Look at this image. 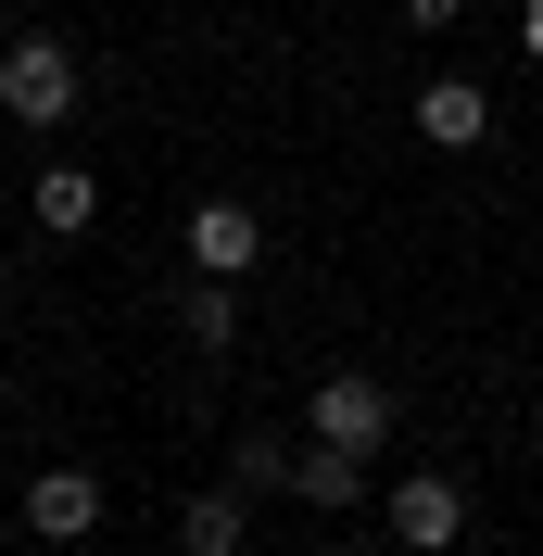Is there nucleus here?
Returning <instances> with one entry per match:
<instances>
[{
    "mask_svg": "<svg viewBox=\"0 0 543 556\" xmlns=\"http://www.w3.org/2000/svg\"><path fill=\"white\" fill-rule=\"evenodd\" d=\"M177 329H190V342H203V367H215V354L240 342V291H228V278H190V304H177Z\"/></svg>",
    "mask_w": 543,
    "mask_h": 556,
    "instance_id": "10",
    "label": "nucleus"
},
{
    "mask_svg": "<svg viewBox=\"0 0 543 556\" xmlns=\"http://www.w3.org/2000/svg\"><path fill=\"white\" fill-rule=\"evenodd\" d=\"M76 102H89V64H76V38H51V26L0 38V114H13V127H64Z\"/></svg>",
    "mask_w": 543,
    "mask_h": 556,
    "instance_id": "1",
    "label": "nucleus"
},
{
    "mask_svg": "<svg viewBox=\"0 0 543 556\" xmlns=\"http://www.w3.org/2000/svg\"><path fill=\"white\" fill-rule=\"evenodd\" d=\"M177 241H190V278H240L253 253H266V215L215 190V203H190V228H177Z\"/></svg>",
    "mask_w": 543,
    "mask_h": 556,
    "instance_id": "5",
    "label": "nucleus"
},
{
    "mask_svg": "<svg viewBox=\"0 0 543 556\" xmlns=\"http://www.w3.org/2000/svg\"><path fill=\"white\" fill-rule=\"evenodd\" d=\"M518 51H531V64H543V0H518Z\"/></svg>",
    "mask_w": 543,
    "mask_h": 556,
    "instance_id": "13",
    "label": "nucleus"
},
{
    "mask_svg": "<svg viewBox=\"0 0 543 556\" xmlns=\"http://www.w3.org/2000/svg\"><path fill=\"white\" fill-rule=\"evenodd\" d=\"M26 215H38V228H51V241H76V228H89V215H102V177H89V165H38V190H26Z\"/></svg>",
    "mask_w": 543,
    "mask_h": 556,
    "instance_id": "9",
    "label": "nucleus"
},
{
    "mask_svg": "<svg viewBox=\"0 0 543 556\" xmlns=\"http://www.w3.org/2000/svg\"><path fill=\"white\" fill-rule=\"evenodd\" d=\"M102 506H114L102 468H38V481H26V531H38V544H89Z\"/></svg>",
    "mask_w": 543,
    "mask_h": 556,
    "instance_id": "4",
    "label": "nucleus"
},
{
    "mask_svg": "<svg viewBox=\"0 0 543 556\" xmlns=\"http://www.w3.org/2000/svg\"><path fill=\"white\" fill-rule=\"evenodd\" d=\"M392 13H405V26L430 38V26H455V13H468V0H392Z\"/></svg>",
    "mask_w": 543,
    "mask_h": 556,
    "instance_id": "12",
    "label": "nucleus"
},
{
    "mask_svg": "<svg viewBox=\"0 0 543 556\" xmlns=\"http://www.w3.org/2000/svg\"><path fill=\"white\" fill-rule=\"evenodd\" d=\"M240 544H253V493L240 481H215V493L177 506V556H240Z\"/></svg>",
    "mask_w": 543,
    "mask_h": 556,
    "instance_id": "8",
    "label": "nucleus"
},
{
    "mask_svg": "<svg viewBox=\"0 0 543 556\" xmlns=\"http://www.w3.org/2000/svg\"><path fill=\"white\" fill-rule=\"evenodd\" d=\"M291 506H316V519H341V506H367V455H341V443H291Z\"/></svg>",
    "mask_w": 543,
    "mask_h": 556,
    "instance_id": "7",
    "label": "nucleus"
},
{
    "mask_svg": "<svg viewBox=\"0 0 543 556\" xmlns=\"http://www.w3.org/2000/svg\"><path fill=\"white\" fill-rule=\"evenodd\" d=\"M405 127L430 139V152H480V139H493V89H480V76H430L405 102Z\"/></svg>",
    "mask_w": 543,
    "mask_h": 556,
    "instance_id": "6",
    "label": "nucleus"
},
{
    "mask_svg": "<svg viewBox=\"0 0 543 556\" xmlns=\"http://www.w3.org/2000/svg\"><path fill=\"white\" fill-rule=\"evenodd\" d=\"M228 481L240 493H291V443L278 430H228Z\"/></svg>",
    "mask_w": 543,
    "mask_h": 556,
    "instance_id": "11",
    "label": "nucleus"
},
{
    "mask_svg": "<svg viewBox=\"0 0 543 556\" xmlns=\"http://www.w3.org/2000/svg\"><path fill=\"white\" fill-rule=\"evenodd\" d=\"M304 430H316V443H341V455H379L392 430H405V405H392V380L341 367V380H316V392H304Z\"/></svg>",
    "mask_w": 543,
    "mask_h": 556,
    "instance_id": "2",
    "label": "nucleus"
},
{
    "mask_svg": "<svg viewBox=\"0 0 543 556\" xmlns=\"http://www.w3.org/2000/svg\"><path fill=\"white\" fill-rule=\"evenodd\" d=\"M379 556H430V544H379Z\"/></svg>",
    "mask_w": 543,
    "mask_h": 556,
    "instance_id": "14",
    "label": "nucleus"
},
{
    "mask_svg": "<svg viewBox=\"0 0 543 556\" xmlns=\"http://www.w3.org/2000/svg\"><path fill=\"white\" fill-rule=\"evenodd\" d=\"M455 531H468V481H455V468H405V481H392V544L455 556Z\"/></svg>",
    "mask_w": 543,
    "mask_h": 556,
    "instance_id": "3",
    "label": "nucleus"
},
{
    "mask_svg": "<svg viewBox=\"0 0 543 556\" xmlns=\"http://www.w3.org/2000/svg\"><path fill=\"white\" fill-rule=\"evenodd\" d=\"M51 556H76V544H51Z\"/></svg>",
    "mask_w": 543,
    "mask_h": 556,
    "instance_id": "15",
    "label": "nucleus"
}]
</instances>
